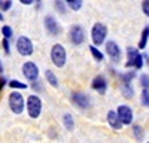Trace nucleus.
I'll use <instances>...</instances> for the list:
<instances>
[{
	"instance_id": "1",
	"label": "nucleus",
	"mask_w": 149,
	"mask_h": 143,
	"mask_svg": "<svg viewBox=\"0 0 149 143\" xmlns=\"http://www.w3.org/2000/svg\"><path fill=\"white\" fill-rule=\"evenodd\" d=\"M51 61L55 67L63 69L67 61V51L61 43H54L51 46Z\"/></svg>"
},
{
	"instance_id": "2",
	"label": "nucleus",
	"mask_w": 149,
	"mask_h": 143,
	"mask_svg": "<svg viewBox=\"0 0 149 143\" xmlns=\"http://www.w3.org/2000/svg\"><path fill=\"white\" fill-rule=\"evenodd\" d=\"M8 103H9L10 110L14 112L15 115L22 113L24 109H26V99H24V95H22L19 91H12V92L9 94Z\"/></svg>"
},
{
	"instance_id": "3",
	"label": "nucleus",
	"mask_w": 149,
	"mask_h": 143,
	"mask_svg": "<svg viewBox=\"0 0 149 143\" xmlns=\"http://www.w3.org/2000/svg\"><path fill=\"white\" fill-rule=\"evenodd\" d=\"M107 37V27L102 22H95L93 28H91V40H93V46L98 48L100 45H103L106 42Z\"/></svg>"
},
{
	"instance_id": "4",
	"label": "nucleus",
	"mask_w": 149,
	"mask_h": 143,
	"mask_svg": "<svg viewBox=\"0 0 149 143\" xmlns=\"http://www.w3.org/2000/svg\"><path fill=\"white\" fill-rule=\"evenodd\" d=\"M27 113L31 119H37L42 113V100L39 95L30 94L27 97Z\"/></svg>"
},
{
	"instance_id": "5",
	"label": "nucleus",
	"mask_w": 149,
	"mask_h": 143,
	"mask_svg": "<svg viewBox=\"0 0 149 143\" xmlns=\"http://www.w3.org/2000/svg\"><path fill=\"white\" fill-rule=\"evenodd\" d=\"M17 51L19 55L22 57H29L34 52V46H33V42L30 40V37H27V36H19V37L17 39Z\"/></svg>"
},
{
	"instance_id": "6",
	"label": "nucleus",
	"mask_w": 149,
	"mask_h": 143,
	"mask_svg": "<svg viewBox=\"0 0 149 143\" xmlns=\"http://www.w3.org/2000/svg\"><path fill=\"white\" fill-rule=\"evenodd\" d=\"M104 48H106V54L110 58V61L119 63L122 60V51H121L119 45L115 40H106L104 42Z\"/></svg>"
},
{
	"instance_id": "7",
	"label": "nucleus",
	"mask_w": 149,
	"mask_h": 143,
	"mask_svg": "<svg viewBox=\"0 0 149 143\" xmlns=\"http://www.w3.org/2000/svg\"><path fill=\"white\" fill-rule=\"evenodd\" d=\"M21 72L24 78L30 82H34V81H39V67L34 61H26L21 67Z\"/></svg>"
},
{
	"instance_id": "8",
	"label": "nucleus",
	"mask_w": 149,
	"mask_h": 143,
	"mask_svg": "<svg viewBox=\"0 0 149 143\" xmlns=\"http://www.w3.org/2000/svg\"><path fill=\"white\" fill-rule=\"evenodd\" d=\"M70 99H72V103L76 107H79V109H82V110L88 109V107L91 106V97L88 94H85V92H81V91L72 92Z\"/></svg>"
},
{
	"instance_id": "9",
	"label": "nucleus",
	"mask_w": 149,
	"mask_h": 143,
	"mask_svg": "<svg viewBox=\"0 0 149 143\" xmlns=\"http://www.w3.org/2000/svg\"><path fill=\"white\" fill-rule=\"evenodd\" d=\"M69 39H70L72 45H74V46L82 45L85 42V30H84V27L79 26V24L72 26L70 30H69Z\"/></svg>"
},
{
	"instance_id": "10",
	"label": "nucleus",
	"mask_w": 149,
	"mask_h": 143,
	"mask_svg": "<svg viewBox=\"0 0 149 143\" xmlns=\"http://www.w3.org/2000/svg\"><path fill=\"white\" fill-rule=\"evenodd\" d=\"M43 27L48 31V34H51V36H58V34H61V30H63L60 22L57 21V18L52 15H46L43 18Z\"/></svg>"
},
{
	"instance_id": "11",
	"label": "nucleus",
	"mask_w": 149,
	"mask_h": 143,
	"mask_svg": "<svg viewBox=\"0 0 149 143\" xmlns=\"http://www.w3.org/2000/svg\"><path fill=\"white\" fill-rule=\"evenodd\" d=\"M118 118H119V121L122 125H130L133 122V118H134V113L131 110V107L128 104H121L118 106V109L115 110Z\"/></svg>"
},
{
	"instance_id": "12",
	"label": "nucleus",
	"mask_w": 149,
	"mask_h": 143,
	"mask_svg": "<svg viewBox=\"0 0 149 143\" xmlns=\"http://www.w3.org/2000/svg\"><path fill=\"white\" fill-rule=\"evenodd\" d=\"M91 88H93L95 92L102 94V95L106 94V92H107V81H106V78L102 76V75L95 76V78L93 79V82H91Z\"/></svg>"
},
{
	"instance_id": "13",
	"label": "nucleus",
	"mask_w": 149,
	"mask_h": 143,
	"mask_svg": "<svg viewBox=\"0 0 149 143\" xmlns=\"http://www.w3.org/2000/svg\"><path fill=\"white\" fill-rule=\"evenodd\" d=\"M106 119H107V124L113 130H121L122 128V124H121V121H119V118H118L115 110H109L107 115H106Z\"/></svg>"
},
{
	"instance_id": "14",
	"label": "nucleus",
	"mask_w": 149,
	"mask_h": 143,
	"mask_svg": "<svg viewBox=\"0 0 149 143\" xmlns=\"http://www.w3.org/2000/svg\"><path fill=\"white\" fill-rule=\"evenodd\" d=\"M137 55H139V49H137V48L128 46V48H127V63H125V66H127V67H131L134 58L137 57Z\"/></svg>"
},
{
	"instance_id": "15",
	"label": "nucleus",
	"mask_w": 149,
	"mask_h": 143,
	"mask_svg": "<svg viewBox=\"0 0 149 143\" xmlns=\"http://www.w3.org/2000/svg\"><path fill=\"white\" fill-rule=\"evenodd\" d=\"M121 92H122V97L127 99V100H130V99L134 97V88L131 87V83H122Z\"/></svg>"
},
{
	"instance_id": "16",
	"label": "nucleus",
	"mask_w": 149,
	"mask_h": 143,
	"mask_svg": "<svg viewBox=\"0 0 149 143\" xmlns=\"http://www.w3.org/2000/svg\"><path fill=\"white\" fill-rule=\"evenodd\" d=\"M148 40H149V26H146L142 31V36H140V40H139V45H137V49H145L146 45H148Z\"/></svg>"
},
{
	"instance_id": "17",
	"label": "nucleus",
	"mask_w": 149,
	"mask_h": 143,
	"mask_svg": "<svg viewBox=\"0 0 149 143\" xmlns=\"http://www.w3.org/2000/svg\"><path fill=\"white\" fill-rule=\"evenodd\" d=\"M63 125L66 127L67 131H73L74 130V119L70 113H64L63 115Z\"/></svg>"
},
{
	"instance_id": "18",
	"label": "nucleus",
	"mask_w": 149,
	"mask_h": 143,
	"mask_svg": "<svg viewBox=\"0 0 149 143\" xmlns=\"http://www.w3.org/2000/svg\"><path fill=\"white\" fill-rule=\"evenodd\" d=\"M8 87L12 88L14 91H18V90H27V88H29V87H27V83H24V82H21V81H17V79L9 81V82H8Z\"/></svg>"
},
{
	"instance_id": "19",
	"label": "nucleus",
	"mask_w": 149,
	"mask_h": 143,
	"mask_svg": "<svg viewBox=\"0 0 149 143\" xmlns=\"http://www.w3.org/2000/svg\"><path fill=\"white\" fill-rule=\"evenodd\" d=\"M45 78H46V82H48L51 87H54V88L58 87V79H57V76H55L54 72L46 70V72H45Z\"/></svg>"
},
{
	"instance_id": "20",
	"label": "nucleus",
	"mask_w": 149,
	"mask_h": 143,
	"mask_svg": "<svg viewBox=\"0 0 149 143\" xmlns=\"http://www.w3.org/2000/svg\"><path fill=\"white\" fill-rule=\"evenodd\" d=\"M90 52H91L93 58L95 60L97 63H102V61H103V58H104V55H103V52H102L100 49H98V48H95V46L90 45Z\"/></svg>"
},
{
	"instance_id": "21",
	"label": "nucleus",
	"mask_w": 149,
	"mask_h": 143,
	"mask_svg": "<svg viewBox=\"0 0 149 143\" xmlns=\"http://www.w3.org/2000/svg\"><path fill=\"white\" fill-rule=\"evenodd\" d=\"M66 6L72 10H79L84 6V2L82 0H66Z\"/></svg>"
},
{
	"instance_id": "22",
	"label": "nucleus",
	"mask_w": 149,
	"mask_h": 143,
	"mask_svg": "<svg viewBox=\"0 0 149 143\" xmlns=\"http://www.w3.org/2000/svg\"><path fill=\"white\" fill-rule=\"evenodd\" d=\"M133 136H134L136 140L142 142L143 137H145V130H143V127H140V125H134V127H133Z\"/></svg>"
},
{
	"instance_id": "23",
	"label": "nucleus",
	"mask_w": 149,
	"mask_h": 143,
	"mask_svg": "<svg viewBox=\"0 0 149 143\" xmlns=\"http://www.w3.org/2000/svg\"><path fill=\"white\" fill-rule=\"evenodd\" d=\"M136 78V70H128L125 73L121 75V81L122 83H131V81Z\"/></svg>"
},
{
	"instance_id": "24",
	"label": "nucleus",
	"mask_w": 149,
	"mask_h": 143,
	"mask_svg": "<svg viewBox=\"0 0 149 143\" xmlns=\"http://www.w3.org/2000/svg\"><path fill=\"white\" fill-rule=\"evenodd\" d=\"M143 64H145V61H143V54H140L139 52V55L134 58V61H133V70H139V69H142L143 67Z\"/></svg>"
},
{
	"instance_id": "25",
	"label": "nucleus",
	"mask_w": 149,
	"mask_h": 143,
	"mask_svg": "<svg viewBox=\"0 0 149 143\" xmlns=\"http://www.w3.org/2000/svg\"><path fill=\"white\" fill-rule=\"evenodd\" d=\"M54 6H55L57 12H60L61 15H66V12H67L66 2H61V0H57V2H54Z\"/></svg>"
},
{
	"instance_id": "26",
	"label": "nucleus",
	"mask_w": 149,
	"mask_h": 143,
	"mask_svg": "<svg viewBox=\"0 0 149 143\" xmlns=\"http://www.w3.org/2000/svg\"><path fill=\"white\" fill-rule=\"evenodd\" d=\"M139 82H140V87H143V90L149 91V75L148 73H142L139 76Z\"/></svg>"
},
{
	"instance_id": "27",
	"label": "nucleus",
	"mask_w": 149,
	"mask_h": 143,
	"mask_svg": "<svg viewBox=\"0 0 149 143\" xmlns=\"http://www.w3.org/2000/svg\"><path fill=\"white\" fill-rule=\"evenodd\" d=\"M2 34H3V39H10L12 34H14V31H12V27L8 26V24H5V26L2 27Z\"/></svg>"
},
{
	"instance_id": "28",
	"label": "nucleus",
	"mask_w": 149,
	"mask_h": 143,
	"mask_svg": "<svg viewBox=\"0 0 149 143\" xmlns=\"http://www.w3.org/2000/svg\"><path fill=\"white\" fill-rule=\"evenodd\" d=\"M12 5H14V2L12 0H0V12H6L12 8Z\"/></svg>"
},
{
	"instance_id": "29",
	"label": "nucleus",
	"mask_w": 149,
	"mask_h": 143,
	"mask_svg": "<svg viewBox=\"0 0 149 143\" xmlns=\"http://www.w3.org/2000/svg\"><path fill=\"white\" fill-rule=\"evenodd\" d=\"M140 101H142V104H143L145 107H149V91H146V90L142 91V94H140Z\"/></svg>"
},
{
	"instance_id": "30",
	"label": "nucleus",
	"mask_w": 149,
	"mask_h": 143,
	"mask_svg": "<svg viewBox=\"0 0 149 143\" xmlns=\"http://www.w3.org/2000/svg\"><path fill=\"white\" fill-rule=\"evenodd\" d=\"M33 91H43V85H42V82L40 81H34V82H31V87H30Z\"/></svg>"
},
{
	"instance_id": "31",
	"label": "nucleus",
	"mask_w": 149,
	"mask_h": 143,
	"mask_svg": "<svg viewBox=\"0 0 149 143\" xmlns=\"http://www.w3.org/2000/svg\"><path fill=\"white\" fill-rule=\"evenodd\" d=\"M142 10H143V14L149 18V0H145V2H142Z\"/></svg>"
},
{
	"instance_id": "32",
	"label": "nucleus",
	"mask_w": 149,
	"mask_h": 143,
	"mask_svg": "<svg viewBox=\"0 0 149 143\" xmlns=\"http://www.w3.org/2000/svg\"><path fill=\"white\" fill-rule=\"evenodd\" d=\"M2 46H3V51H5V54H6V55H9V54H10V46H9V40H8V39H3Z\"/></svg>"
},
{
	"instance_id": "33",
	"label": "nucleus",
	"mask_w": 149,
	"mask_h": 143,
	"mask_svg": "<svg viewBox=\"0 0 149 143\" xmlns=\"http://www.w3.org/2000/svg\"><path fill=\"white\" fill-rule=\"evenodd\" d=\"M6 83H8V81H6V78H5V76H2V78H0V94H2V91H3V88L6 87Z\"/></svg>"
},
{
	"instance_id": "34",
	"label": "nucleus",
	"mask_w": 149,
	"mask_h": 143,
	"mask_svg": "<svg viewBox=\"0 0 149 143\" xmlns=\"http://www.w3.org/2000/svg\"><path fill=\"white\" fill-rule=\"evenodd\" d=\"M19 3H22V5H33L36 2H34V0H19Z\"/></svg>"
},
{
	"instance_id": "35",
	"label": "nucleus",
	"mask_w": 149,
	"mask_h": 143,
	"mask_svg": "<svg viewBox=\"0 0 149 143\" xmlns=\"http://www.w3.org/2000/svg\"><path fill=\"white\" fill-rule=\"evenodd\" d=\"M3 70H5V69H3V63L0 61V75H3Z\"/></svg>"
},
{
	"instance_id": "36",
	"label": "nucleus",
	"mask_w": 149,
	"mask_h": 143,
	"mask_svg": "<svg viewBox=\"0 0 149 143\" xmlns=\"http://www.w3.org/2000/svg\"><path fill=\"white\" fill-rule=\"evenodd\" d=\"M3 19H5V15L2 14V12H0V21H3Z\"/></svg>"
},
{
	"instance_id": "37",
	"label": "nucleus",
	"mask_w": 149,
	"mask_h": 143,
	"mask_svg": "<svg viewBox=\"0 0 149 143\" xmlns=\"http://www.w3.org/2000/svg\"><path fill=\"white\" fill-rule=\"evenodd\" d=\"M146 143H149V142H146Z\"/></svg>"
}]
</instances>
